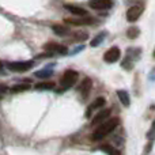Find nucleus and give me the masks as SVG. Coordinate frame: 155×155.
<instances>
[{
  "instance_id": "obj_11",
  "label": "nucleus",
  "mask_w": 155,
  "mask_h": 155,
  "mask_svg": "<svg viewBox=\"0 0 155 155\" xmlns=\"http://www.w3.org/2000/svg\"><path fill=\"white\" fill-rule=\"evenodd\" d=\"M64 8L67 11H70L71 14H74V15H78V16H86V15H87V11H86L84 8H82V7H78V5L65 4Z\"/></svg>"
},
{
  "instance_id": "obj_6",
  "label": "nucleus",
  "mask_w": 155,
  "mask_h": 155,
  "mask_svg": "<svg viewBox=\"0 0 155 155\" xmlns=\"http://www.w3.org/2000/svg\"><path fill=\"white\" fill-rule=\"evenodd\" d=\"M44 49L51 53H59V54H67L68 53V49L67 46L64 45H60V44H56V42H48L44 45Z\"/></svg>"
},
{
  "instance_id": "obj_17",
  "label": "nucleus",
  "mask_w": 155,
  "mask_h": 155,
  "mask_svg": "<svg viewBox=\"0 0 155 155\" xmlns=\"http://www.w3.org/2000/svg\"><path fill=\"white\" fill-rule=\"evenodd\" d=\"M30 88L29 83H19V84H15L11 87V93H21V91H26Z\"/></svg>"
},
{
  "instance_id": "obj_26",
  "label": "nucleus",
  "mask_w": 155,
  "mask_h": 155,
  "mask_svg": "<svg viewBox=\"0 0 155 155\" xmlns=\"http://www.w3.org/2000/svg\"><path fill=\"white\" fill-rule=\"evenodd\" d=\"M154 59H155V51H154Z\"/></svg>"
},
{
  "instance_id": "obj_7",
  "label": "nucleus",
  "mask_w": 155,
  "mask_h": 155,
  "mask_svg": "<svg viewBox=\"0 0 155 155\" xmlns=\"http://www.w3.org/2000/svg\"><path fill=\"white\" fill-rule=\"evenodd\" d=\"M65 22L70 25H75V26H86V25L94 23V19L88 18V16L86 15V16H80V18H67Z\"/></svg>"
},
{
  "instance_id": "obj_23",
  "label": "nucleus",
  "mask_w": 155,
  "mask_h": 155,
  "mask_svg": "<svg viewBox=\"0 0 155 155\" xmlns=\"http://www.w3.org/2000/svg\"><path fill=\"white\" fill-rule=\"evenodd\" d=\"M88 38V34L87 33H76L75 34V40L76 41H84Z\"/></svg>"
},
{
  "instance_id": "obj_3",
  "label": "nucleus",
  "mask_w": 155,
  "mask_h": 155,
  "mask_svg": "<svg viewBox=\"0 0 155 155\" xmlns=\"http://www.w3.org/2000/svg\"><path fill=\"white\" fill-rule=\"evenodd\" d=\"M33 67V61H12L8 63L7 68L12 72H23Z\"/></svg>"
},
{
  "instance_id": "obj_5",
  "label": "nucleus",
  "mask_w": 155,
  "mask_h": 155,
  "mask_svg": "<svg viewBox=\"0 0 155 155\" xmlns=\"http://www.w3.org/2000/svg\"><path fill=\"white\" fill-rule=\"evenodd\" d=\"M143 10H144L143 5H132V7H129L128 11H127V19L129 22H136L143 14Z\"/></svg>"
},
{
  "instance_id": "obj_2",
  "label": "nucleus",
  "mask_w": 155,
  "mask_h": 155,
  "mask_svg": "<svg viewBox=\"0 0 155 155\" xmlns=\"http://www.w3.org/2000/svg\"><path fill=\"white\" fill-rule=\"evenodd\" d=\"M78 78H79V74L74 70H67L64 74H63L61 79H60V84H61V90H67V88L72 87L76 83Z\"/></svg>"
},
{
  "instance_id": "obj_4",
  "label": "nucleus",
  "mask_w": 155,
  "mask_h": 155,
  "mask_svg": "<svg viewBox=\"0 0 155 155\" xmlns=\"http://www.w3.org/2000/svg\"><path fill=\"white\" fill-rule=\"evenodd\" d=\"M121 56V51L117 48V46H112L110 49H107L106 52H105L104 54V61L109 63V64H112V63H116L118 59H120Z\"/></svg>"
},
{
  "instance_id": "obj_12",
  "label": "nucleus",
  "mask_w": 155,
  "mask_h": 155,
  "mask_svg": "<svg viewBox=\"0 0 155 155\" xmlns=\"http://www.w3.org/2000/svg\"><path fill=\"white\" fill-rule=\"evenodd\" d=\"M117 97L125 107H128L129 105H131V99H129V95L125 90H117Z\"/></svg>"
},
{
  "instance_id": "obj_21",
  "label": "nucleus",
  "mask_w": 155,
  "mask_h": 155,
  "mask_svg": "<svg viewBox=\"0 0 155 155\" xmlns=\"http://www.w3.org/2000/svg\"><path fill=\"white\" fill-rule=\"evenodd\" d=\"M132 67H134V61H132L129 57H125V60H124V63H123V68H127V70H132Z\"/></svg>"
},
{
  "instance_id": "obj_10",
  "label": "nucleus",
  "mask_w": 155,
  "mask_h": 155,
  "mask_svg": "<svg viewBox=\"0 0 155 155\" xmlns=\"http://www.w3.org/2000/svg\"><path fill=\"white\" fill-rule=\"evenodd\" d=\"M91 87H93V82H91L90 78H86V79H83L82 84H80V87H79L80 95H82L83 98H87V95H88V93H90Z\"/></svg>"
},
{
  "instance_id": "obj_20",
  "label": "nucleus",
  "mask_w": 155,
  "mask_h": 155,
  "mask_svg": "<svg viewBox=\"0 0 155 155\" xmlns=\"http://www.w3.org/2000/svg\"><path fill=\"white\" fill-rule=\"evenodd\" d=\"M139 29L137 27H129L128 30H127V35H128V38H131V40H135V38L139 35Z\"/></svg>"
},
{
  "instance_id": "obj_9",
  "label": "nucleus",
  "mask_w": 155,
  "mask_h": 155,
  "mask_svg": "<svg viewBox=\"0 0 155 155\" xmlns=\"http://www.w3.org/2000/svg\"><path fill=\"white\" fill-rule=\"evenodd\" d=\"M109 116H110V109H104V110H101V112H99L97 116H94V118L91 120V125L95 127V125H98V124L104 123V121L106 120Z\"/></svg>"
},
{
  "instance_id": "obj_18",
  "label": "nucleus",
  "mask_w": 155,
  "mask_h": 155,
  "mask_svg": "<svg viewBox=\"0 0 155 155\" xmlns=\"http://www.w3.org/2000/svg\"><path fill=\"white\" fill-rule=\"evenodd\" d=\"M105 35H106V33L105 31H102V33H99L98 35H95V37H94V40L91 41L90 42V45L93 46V48H95V46H98L99 44L102 42V41H104V38H105Z\"/></svg>"
},
{
  "instance_id": "obj_24",
  "label": "nucleus",
  "mask_w": 155,
  "mask_h": 155,
  "mask_svg": "<svg viewBox=\"0 0 155 155\" xmlns=\"http://www.w3.org/2000/svg\"><path fill=\"white\" fill-rule=\"evenodd\" d=\"M8 90V87L7 86H4V84H0V94H3V93H5V91Z\"/></svg>"
},
{
  "instance_id": "obj_14",
  "label": "nucleus",
  "mask_w": 155,
  "mask_h": 155,
  "mask_svg": "<svg viewBox=\"0 0 155 155\" xmlns=\"http://www.w3.org/2000/svg\"><path fill=\"white\" fill-rule=\"evenodd\" d=\"M105 105V98L104 97H98V98L95 99V101L91 104V106H90V109L87 110V117H90V114H91V110H94V109H98V107H101V106H104Z\"/></svg>"
},
{
  "instance_id": "obj_8",
  "label": "nucleus",
  "mask_w": 155,
  "mask_h": 155,
  "mask_svg": "<svg viewBox=\"0 0 155 155\" xmlns=\"http://www.w3.org/2000/svg\"><path fill=\"white\" fill-rule=\"evenodd\" d=\"M112 0H90L88 5L93 10H107L112 7Z\"/></svg>"
},
{
  "instance_id": "obj_15",
  "label": "nucleus",
  "mask_w": 155,
  "mask_h": 155,
  "mask_svg": "<svg viewBox=\"0 0 155 155\" xmlns=\"http://www.w3.org/2000/svg\"><path fill=\"white\" fill-rule=\"evenodd\" d=\"M54 86L56 84H54L53 82H48V80H46V82L37 83V84H35V88H37V90H53Z\"/></svg>"
},
{
  "instance_id": "obj_13",
  "label": "nucleus",
  "mask_w": 155,
  "mask_h": 155,
  "mask_svg": "<svg viewBox=\"0 0 155 155\" xmlns=\"http://www.w3.org/2000/svg\"><path fill=\"white\" fill-rule=\"evenodd\" d=\"M52 29H53V31L56 33L57 35H68L70 34V27L64 26V25H53L52 26Z\"/></svg>"
},
{
  "instance_id": "obj_27",
  "label": "nucleus",
  "mask_w": 155,
  "mask_h": 155,
  "mask_svg": "<svg viewBox=\"0 0 155 155\" xmlns=\"http://www.w3.org/2000/svg\"><path fill=\"white\" fill-rule=\"evenodd\" d=\"M0 99H2V94H0Z\"/></svg>"
},
{
  "instance_id": "obj_16",
  "label": "nucleus",
  "mask_w": 155,
  "mask_h": 155,
  "mask_svg": "<svg viewBox=\"0 0 155 155\" xmlns=\"http://www.w3.org/2000/svg\"><path fill=\"white\" fill-rule=\"evenodd\" d=\"M101 150L104 151V153H106L107 155H121V153L117 150V148L113 147V146H110V144H105V146H102Z\"/></svg>"
},
{
  "instance_id": "obj_22",
  "label": "nucleus",
  "mask_w": 155,
  "mask_h": 155,
  "mask_svg": "<svg viewBox=\"0 0 155 155\" xmlns=\"http://www.w3.org/2000/svg\"><path fill=\"white\" fill-rule=\"evenodd\" d=\"M147 137H148L150 140H154V139H155V120H154L153 125H151V129L147 132Z\"/></svg>"
},
{
  "instance_id": "obj_19",
  "label": "nucleus",
  "mask_w": 155,
  "mask_h": 155,
  "mask_svg": "<svg viewBox=\"0 0 155 155\" xmlns=\"http://www.w3.org/2000/svg\"><path fill=\"white\" fill-rule=\"evenodd\" d=\"M52 71L51 70H41V71H37L35 72V76L37 78H40V79H46V78H49V76H52Z\"/></svg>"
},
{
  "instance_id": "obj_25",
  "label": "nucleus",
  "mask_w": 155,
  "mask_h": 155,
  "mask_svg": "<svg viewBox=\"0 0 155 155\" xmlns=\"http://www.w3.org/2000/svg\"><path fill=\"white\" fill-rule=\"evenodd\" d=\"M3 67V64H2V63H0V68H2Z\"/></svg>"
},
{
  "instance_id": "obj_1",
  "label": "nucleus",
  "mask_w": 155,
  "mask_h": 155,
  "mask_svg": "<svg viewBox=\"0 0 155 155\" xmlns=\"http://www.w3.org/2000/svg\"><path fill=\"white\" fill-rule=\"evenodd\" d=\"M117 124H118L117 118H110V120L98 124V127H97L95 131H94L93 135H91V140H93V142H98V140L104 139V137L107 136L110 132L114 131Z\"/></svg>"
}]
</instances>
